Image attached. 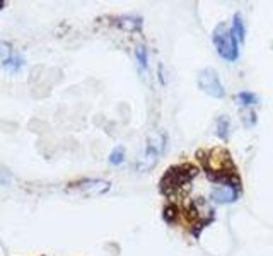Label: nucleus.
Instances as JSON below:
<instances>
[{
    "label": "nucleus",
    "mask_w": 273,
    "mask_h": 256,
    "mask_svg": "<svg viewBox=\"0 0 273 256\" xmlns=\"http://www.w3.org/2000/svg\"><path fill=\"white\" fill-rule=\"evenodd\" d=\"M198 169L191 164H181L172 166L161 180V190L164 195H174L181 191L183 186H188V183L196 176Z\"/></svg>",
    "instance_id": "f257e3e1"
},
{
    "label": "nucleus",
    "mask_w": 273,
    "mask_h": 256,
    "mask_svg": "<svg viewBox=\"0 0 273 256\" xmlns=\"http://www.w3.org/2000/svg\"><path fill=\"white\" fill-rule=\"evenodd\" d=\"M214 45L222 58L234 62L238 58V41H236L232 31L225 24H221L214 31Z\"/></svg>",
    "instance_id": "f03ea898"
},
{
    "label": "nucleus",
    "mask_w": 273,
    "mask_h": 256,
    "mask_svg": "<svg viewBox=\"0 0 273 256\" xmlns=\"http://www.w3.org/2000/svg\"><path fill=\"white\" fill-rule=\"evenodd\" d=\"M162 147H164V137L155 133V135H151L147 142V147H145V152L142 156V161L138 163V169L140 171H147L157 163L159 156L162 152Z\"/></svg>",
    "instance_id": "7ed1b4c3"
},
{
    "label": "nucleus",
    "mask_w": 273,
    "mask_h": 256,
    "mask_svg": "<svg viewBox=\"0 0 273 256\" xmlns=\"http://www.w3.org/2000/svg\"><path fill=\"white\" fill-rule=\"evenodd\" d=\"M198 86L205 94L212 97H224V87H222L219 75L214 69H205L198 75Z\"/></svg>",
    "instance_id": "20e7f679"
},
{
    "label": "nucleus",
    "mask_w": 273,
    "mask_h": 256,
    "mask_svg": "<svg viewBox=\"0 0 273 256\" xmlns=\"http://www.w3.org/2000/svg\"><path fill=\"white\" fill-rule=\"evenodd\" d=\"M212 198H214L217 203H231L238 198L234 186L231 184H221V186H215L212 190Z\"/></svg>",
    "instance_id": "39448f33"
},
{
    "label": "nucleus",
    "mask_w": 273,
    "mask_h": 256,
    "mask_svg": "<svg viewBox=\"0 0 273 256\" xmlns=\"http://www.w3.org/2000/svg\"><path fill=\"white\" fill-rule=\"evenodd\" d=\"M109 186H111V184L102 180H85L79 184V188L87 195H102L109 190Z\"/></svg>",
    "instance_id": "423d86ee"
},
{
    "label": "nucleus",
    "mask_w": 273,
    "mask_h": 256,
    "mask_svg": "<svg viewBox=\"0 0 273 256\" xmlns=\"http://www.w3.org/2000/svg\"><path fill=\"white\" fill-rule=\"evenodd\" d=\"M232 28H234V31H232L234 38H238L239 41H242V39H244V22H242L241 16H236L234 18V24H232Z\"/></svg>",
    "instance_id": "0eeeda50"
},
{
    "label": "nucleus",
    "mask_w": 273,
    "mask_h": 256,
    "mask_svg": "<svg viewBox=\"0 0 273 256\" xmlns=\"http://www.w3.org/2000/svg\"><path fill=\"white\" fill-rule=\"evenodd\" d=\"M22 58L21 56H14V58H9L7 62H5V69L7 70H12V72H17L19 67H22Z\"/></svg>",
    "instance_id": "6e6552de"
},
{
    "label": "nucleus",
    "mask_w": 273,
    "mask_h": 256,
    "mask_svg": "<svg viewBox=\"0 0 273 256\" xmlns=\"http://www.w3.org/2000/svg\"><path fill=\"white\" fill-rule=\"evenodd\" d=\"M238 99L241 101V103L244 104V106H251V104H255L256 101H258V99H256L255 94H251V92H241V94L238 96Z\"/></svg>",
    "instance_id": "1a4fd4ad"
},
{
    "label": "nucleus",
    "mask_w": 273,
    "mask_h": 256,
    "mask_svg": "<svg viewBox=\"0 0 273 256\" xmlns=\"http://www.w3.org/2000/svg\"><path fill=\"white\" fill-rule=\"evenodd\" d=\"M109 163L111 164H121L123 163V149L121 147H116L115 150L109 156Z\"/></svg>",
    "instance_id": "9d476101"
},
{
    "label": "nucleus",
    "mask_w": 273,
    "mask_h": 256,
    "mask_svg": "<svg viewBox=\"0 0 273 256\" xmlns=\"http://www.w3.org/2000/svg\"><path fill=\"white\" fill-rule=\"evenodd\" d=\"M176 217H178V208L174 207V205H169V207H166L164 210V219L168 222H174Z\"/></svg>",
    "instance_id": "9b49d317"
},
{
    "label": "nucleus",
    "mask_w": 273,
    "mask_h": 256,
    "mask_svg": "<svg viewBox=\"0 0 273 256\" xmlns=\"http://www.w3.org/2000/svg\"><path fill=\"white\" fill-rule=\"evenodd\" d=\"M11 52H12V48L7 41H0V60H9Z\"/></svg>",
    "instance_id": "f8f14e48"
},
{
    "label": "nucleus",
    "mask_w": 273,
    "mask_h": 256,
    "mask_svg": "<svg viewBox=\"0 0 273 256\" xmlns=\"http://www.w3.org/2000/svg\"><path fill=\"white\" fill-rule=\"evenodd\" d=\"M136 58H138V63H140L142 67H147V52H145L144 46H138V50H136Z\"/></svg>",
    "instance_id": "ddd939ff"
},
{
    "label": "nucleus",
    "mask_w": 273,
    "mask_h": 256,
    "mask_svg": "<svg viewBox=\"0 0 273 256\" xmlns=\"http://www.w3.org/2000/svg\"><path fill=\"white\" fill-rule=\"evenodd\" d=\"M227 118H222V120H219V135L222 137V139H227Z\"/></svg>",
    "instance_id": "4468645a"
},
{
    "label": "nucleus",
    "mask_w": 273,
    "mask_h": 256,
    "mask_svg": "<svg viewBox=\"0 0 273 256\" xmlns=\"http://www.w3.org/2000/svg\"><path fill=\"white\" fill-rule=\"evenodd\" d=\"M2 7H4V2H0V9H2Z\"/></svg>",
    "instance_id": "2eb2a0df"
}]
</instances>
